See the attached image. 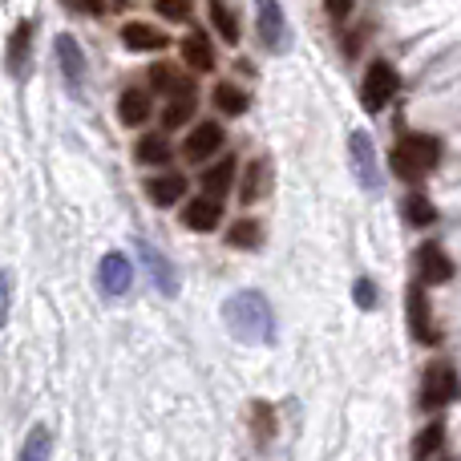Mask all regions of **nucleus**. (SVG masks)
I'll return each mask as SVG.
<instances>
[{
  "label": "nucleus",
  "mask_w": 461,
  "mask_h": 461,
  "mask_svg": "<svg viewBox=\"0 0 461 461\" xmlns=\"http://www.w3.org/2000/svg\"><path fill=\"white\" fill-rule=\"evenodd\" d=\"M255 29H259V41L271 53H279L287 45V21L279 0H255Z\"/></svg>",
  "instance_id": "0eeeda50"
},
{
  "label": "nucleus",
  "mask_w": 461,
  "mask_h": 461,
  "mask_svg": "<svg viewBox=\"0 0 461 461\" xmlns=\"http://www.w3.org/2000/svg\"><path fill=\"white\" fill-rule=\"evenodd\" d=\"M142 259H146V267H150L154 284L162 287V295H175L178 292V276H175V267H170L167 255H162L154 243H142Z\"/></svg>",
  "instance_id": "ddd939ff"
},
{
  "label": "nucleus",
  "mask_w": 461,
  "mask_h": 461,
  "mask_svg": "<svg viewBox=\"0 0 461 461\" xmlns=\"http://www.w3.org/2000/svg\"><path fill=\"white\" fill-rule=\"evenodd\" d=\"M53 45H57V65H61V73H65V86H69L73 94H81V86H86V53L77 49V41H73L69 32H61Z\"/></svg>",
  "instance_id": "1a4fd4ad"
},
{
  "label": "nucleus",
  "mask_w": 461,
  "mask_h": 461,
  "mask_svg": "<svg viewBox=\"0 0 461 461\" xmlns=\"http://www.w3.org/2000/svg\"><path fill=\"white\" fill-rule=\"evenodd\" d=\"M219 219H223V207H219V199H211V194H203V199H191L183 211V223L191 230H215Z\"/></svg>",
  "instance_id": "f8f14e48"
},
{
  "label": "nucleus",
  "mask_w": 461,
  "mask_h": 461,
  "mask_svg": "<svg viewBox=\"0 0 461 461\" xmlns=\"http://www.w3.org/2000/svg\"><path fill=\"white\" fill-rule=\"evenodd\" d=\"M223 324L243 344H271L276 340V312L263 292H235L223 303Z\"/></svg>",
  "instance_id": "f257e3e1"
},
{
  "label": "nucleus",
  "mask_w": 461,
  "mask_h": 461,
  "mask_svg": "<svg viewBox=\"0 0 461 461\" xmlns=\"http://www.w3.org/2000/svg\"><path fill=\"white\" fill-rule=\"evenodd\" d=\"M150 86L158 89V94H170L175 102H183V97H194L191 81H186L183 73L175 69V65H154V69H150Z\"/></svg>",
  "instance_id": "2eb2a0df"
},
{
  "label": "nucleus",
  "mask_w": 461,
  "mask_h": 461,
  "mask_svg": "<svg viewBox=\"0 0 461 461\" xmlns=\"http://www.w3.org/2000/svg\"><path fill=\"white\" fill-rule=\"evenodd\" d=\"M122 41H126L130 49H138V53H150V49H167L170 37L162 29H150V24L142 21H130L126 29H122Z\"/></svg>",
  "instance_id": "dca6fc26"
},
{
  "label": "nucleus",
  "mask_w": 461,
  "mask_h": 461,
  "mask_svg": "<svg viewBox=\"0 0 461 461\" xmlns=\"http://www.w3.org/2000/svg\"><path fill=\"white\" fill-rule=\"evenodd\" d=\"M219 146H223V126H219V122H203L183 142V154H186V162H207Z\"/></svg>",
  "instance_id": "9b49d317"
},
{
  "label": "nucleus",
  "mask_w": 461,
  "mask_h": 461,
  "mask_svg": "<svg viewBox=\"0 0 461 461\" xmlns=\"http://www.w3.org/2000/svg\"><path fill=\"white\" fill-rule=\"evenodd\" d=\"M207 13H211V21H215L219 37H223L227 45H239V16L230 13L227 0H207Z\"/></svg>",
  "instance_id": "5701e85b"
},
{
  "label": "nucleus",
  "mask_w": 461,
  "mask_h": 461,
  "mask_svg": "<svg viewBox=\"0 0 461 461\" xmlns=\"http://www.w3.org/2000/svg\"><path fill=\"white\" fill-rule=\"evenodd\" d=\"M230 183H235V158H223L219 167H211L207 175H203V191H207L211 199H223L230 191Z\"/></svg>",
  "instance_id": "b1692460"
},
{
  "label": "nucleus",
  "mask_w": 461,
  "mask_h": 461,
  "mask_svg": "<svg viewBox=\"0 0 461 461\" xmlns=\"http://www.w3.org/2000/svg\"><path fill=\"white\" fill-rule=\"evenodd\" d=\"M405 312H409V332L417 336V344H441V332L433 324V308H429V295H425V284H413L405 292Z\"/></svg>",
  "instance_id": "39448f33"
},
{
  "label": "nucleus",
  "mask_w": 461,
  "mask_h": 461,
  "mask_svg": "<svg viewBox=\"0 0 461 461\" xmlns=\"http://www.w3.org/2000/svg\"><path fill=\"white\" fill-rule=\"evenodd\" d=\"M348 162H352V175L365 191H376L381 186V167H376V146L365 130H352L348 138Z\"/></svg>",
  "instance_id": "423d86ee"
},
{
  "label": "nucleus",
  "mask_w": 461,
  "mask_h": 461,
  "mask_svg": "<svg viewBox=\"0 0 461 461\" xmlns=\"http://www.w3.org/2000/svg\"><path fill=\"white\" fill-rule=\"evenodd\" d=\"M154 8H158L162 16H170V21H183V16H191V0H154Z\"/></svg>",
  "instance_id": "7c9ffc66"
},
{
  "label": "nucleus",
  "mask_w": 461,
  "mask_h": 461,
  "mask_svg": "<svg viewBox=\"0 0 461 461\" xmlns=\"http://www.w3.org/2000/svg\"><path fill=\"white\" fill-rule=\"evenodd\" d=\"M397 89H401L397 69H393L389 61H373L365 73V81H360V105H365L368 113H381L384 105L397 97Z\"/></svg>",
  "instance_id": "20e7f679"
},
{
  "label": "nucleus",
  "mask_w": 461,
  "mask_h": 461,
  "mask_svg": "<svg viewBox=\"0 0 461 461\" xmlns=\"http://www.w3.org/2000/svg\"><path fill=\"white\" fill-rule=\"evenodd\" d=\"M227 243L239 247V251H255V247L263 243V223L259 219H239V223L227 230Z\"/></svg>",
  "instance_id": "393cba45"
},
{
  "label": "nucleus",
  "mask_w": 461,
  "mask_h": 461,
  "mask_svg": "<svg viewBox=\"0 0 461 461\" xmlns=\"http://www.w3.org/2000/svg\"><path fill=\"white\" fill-rule=\"evenodd\" d=\"M263 194H267V162H251L247 167V178L243 186H239V199H243V207H251V203H259Z\"/></svg>",
  "instance_id": "aec40b11"
},
{
  "label": "nucleus",
  "mask_w": 461,
  "mask_h": 461,
  "mask_svg": "<svg viewBox=\"0 0 461 461\" xmlns=\"http://www.w3.org/2000/svg\"><path fill=\"white\" fill-rule=\"evenodd\" d=\"M29 41H32V24L21 21L8 37V73H21L29 65Z\"/></svg>",
  "instance_id": "6ab92c4d"
},
{
  "label": "nucleus",
  "mask_w": 461,
  "mask_h": 461,
  "mask_svg": "<svg viewBox=\"0 0 461 461\" xmlns=\"http://www.w3.org/2000/svg\"><path fill=\"white\" fill-rule=\"evenodd\" d=\"M215 110L227 113V118H239V113H247V94L239 86H230V81H223V86H215Z\"/></svg>",
  "instance_id": "bb28decb"
},
{
  "label": "nucleus",
  "mask_w": 461,
  "mask_h": 461,
  "mask_svg": "<svg viewBox=\"0 0 461 461\" xmlns=\"http://www.w3.org/2000/svg\"><path fill=\"white\" fill-rule=\"evenodd\" d=\"M97 284H102L105 295H126L130 284H134V267H130V259L122 251H110L102 259V267H97Z\"/></svg>",
  "instance_id": "9d476101"
},
{
  "label": "nucleus",
  "mask_w": 461,
  "mask_h": 461,
  "mask_svg": "<svg viewBox=\"0 0 461 461\" xmlns=\"http://www.w3.org/2000/svg\"><path fill=\"white\" fill-rule=\"evenodd\" d=\"M441 446H446V425H441V421H429V425H425V429L413 438V461H429Z\"/></svg>",
  "instance_id": "412c9836"
},
{
  "label": "nucleus",
  "mask_w": 461,
  "mask_h": 461,
  "mask_svg": "<svg viewBox=\"0 0 461 461\" xmlns=\"http://www.w3.org/2000/svg\"><path fill=\"white\" fill-rule=\"evenodd\" d=\"M134 158L142 162V167H167L170 158H175V150H170L167 138H142L134 150Z\"/></svg>",
  "instance_id": "a878e982"
},
{
  "label": "nucleus",
  "mask_w": 461,
  "mask_h": 461,
  "mask_svg": "<svg viewBox=\"0 0 461 461\" xmlns=\"http://www.w3.org/2000/svg\"><path fill=\"white\" fill-rule=\"evenodd\" d=\"M49 454H53V433H49L45 425H32L16 461H49Z\"/></svg>",
  "instance_id": "4be33fe9"
},
{
  "label": "nucleus",
  "mask_w": 461,
  "mask_h": 461,
  "mask_svg": "<svg viewBox=\"0 0 461 461\" xmlns=\"http://www.w3.org/2000/svg\"><path fill=\"white\" fill-rule=\"evenodd\" d=\"M183 61L191 65L194 73H211V69H215V53H211L207 32H191V37L183 41Z\"/></svg>",
  "instance_id": "f3484780"
},
{
  "label": "nucleus",
  "mask_w": 461,
  "mask_h": 461,
  "mask_svg": "<svg viewBox=\"0 0 461 461\" xmlns=\"http://www.w3.org/2000/svg\"><path fill=\"white\" fill-rule=\"evenodd\" d=\"M183 191H186L183 175H162V178L146 183V194H150V203H158V207H175V203L183 199Z\"/></svg>",
  "instance_id": "a211bd4d"
},
{
  "label": "nucleus",
  "mask_w": 461,
  "mask_h": 461,
  "mask_svg": "<svg viewBox=\"0 0 461 461\" xmlns=\"http://www.w3.org/2000/svg\"><path fill=\"white\" fill-rule=\"evenodd\" d=\"M81 8H89V13H102V0H77Z\"/></svg>",
  "instance_id": "f704fd0d"
},
{
  "label": "nucleus",
  "mask_w": 461,
  "mask_h": 461,
  "mask_svg": "<svg viewBox=\"0 0 461 461\" xmlns=\"http://www.w3.org/2000/svg\"><path fill=\"white\" fill-rule=\"evenodd\" d=\"M457 393H461L457 368L449 365V360H433L421 376V397L417 401H421L425 413H441V409H449L457 401Z\"/></svg>",
  "instance_id": "7ed1b4c3"
},
{
  "label": "nucleus",
  "mask_w": 461,
  "mask_h": 461,
  "mask_svg": "<svg viewBox=\"0 0 461 461\" xmlns=\"http://www.w3.org/2000/svg\"><path fill=\"white\" fill-rule=\"evenodd\" d=\"M405 219L413 227H433V223H438V207H433L425 194H409V199H405Z\"/></svg>",
  "instance_id": "cd10ccee"
},
{
  "label": "nucleus",
  "mask_w": 461,
  "mask_h": 461,
  "mask_svg": "<svg viewBox=\"0 0 461 461\" xmlns=\"http://www.w3.org/2000/svg\"><path fill=\"white\" fill-rule=\"evenodd\" d=\"M417 276L425 287H438L454 279V259L441 251V243H421L417 247Z\"/></svg>",
  "instance_id": "6e6552de"
},
{
  "label": "nucleus",
  "mask_w": 461,
  "mask_h": 461,
  "mask_svg": "<svg viewBox=\"0 0 461 461\" xmlns=\"http://www.w3.org/2000/svg\"><path fill=\"white\" fill-rule=\"evenodd\" d=\"M251 421H255V438H259V446H267L271 429H276V421H271V405L255 401V405H251Z\"/></svg>",
  "instance_id": "c85d7f7f"
},
{
  "label": "nucleus",
  "mask_w": 461,
  "mask_h": 461,
  "mask_svg": "<svg viewBox=\"0 0 461 461\" xmlns=\"http://www.w3.org/2000/svg\"><path fill=\"white\" fill-rule=\"evenodd\" d=\"M441 162V142L433 134H405L389 154V167L405 183H421L425 175H433Z\"/></svg>",
  "instance_id": "f03ea898"
},
{
  "label": "nucleus",
  "mask_w": 461,
  "mask_h": 461,
  "mask_svg": "<svg viewBox=\"0 0 461 461\" xmlns=\"http://www.w3.org/2000/svg\"><path fill=\"white\" fill-rule=\"evenodd\" d=\"M8 308H13V271H0V328L8 320Z\"/></svg>",
  "instance_id": "2f4dec72"
},
{
  "label": "nucleus",
  "mask_w": 461,
  "mask_h": 461,
  "mask_svg": "<svg viewBox=\"0 0 461 461\" xmlns=\"http://www.w3.org/2000/svg\"><path fill=\"white\" fill-rule=\"evenodd\" d=\"M352 300L360 303V308H376V287H373V279H357V287H352Z\"/></svg>",
  "instance_id": "473e14b6"
},
{
  "label": "nucleus",
  "mask_w": 461,
  "mask_h": 461,
  "mask_svg": "<svg viewBox=\"0 0 461 461\" xmlns=\"http://www.w3.org/2000/svg\"><path fill=\"white\" fill-rule=\"evenodd\" d=\"M191 113H194V97H183V102H170L167 105V118H162V122H167V130H178L186 118H191Z\"/></svg>",
  "instance_id": "c756f323"
},
{
  "label": "nucleus",
  "mask_w": 461,
  "mask_h": 461,
  "mask_svg": "<svg viewBox=\"0 0 461 461\" xmlns=\"http://www.w3.org/2000/svg\"><path fill=\"white\" fill-rule=\"evenodd\" d=\"M324 8H328V16H332V21H348L352 8H357V0H324Z\"/></svg>",
  "instance_id": "72a5a7b5"
},
{
  "label": "nucleus",
  "mask_w": 461,
  "mask_h": 461,
  "mask_svg": "<svg viewBox=\"0 0 461 461\" xmlns=\"http://www.w3.org/2000/svg\"><path fill=\"white\" fill-rule=\"evenodd\" d=\"M118 118L126 122V126H142V122L150 118V94H146V89H138V86L122 89V97H118Z\"/></svg>",
  "instance_id": "4468645a"
}]
</instances>
